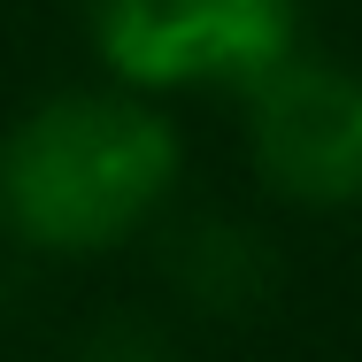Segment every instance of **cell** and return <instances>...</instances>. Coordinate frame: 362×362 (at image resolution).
Segmentation results:
<instances>
[{
  "instance_id": "1",
  "label": "cell",
  "mask_w": 362,
  "mask_h": 362,
  "mask_svg": "<svg viewBox=\"0 0 362 362\" xmlns=\"http://www.w3.org/2000/svg\"><path fill=\"white\" fill-rule=\"evenodd\" d=\"M177 139L139 100H47L0 146V216L39 247H108L170 193Z\"/></svg>"
},
{
  "instance_id": "2",
  "label": "cell",
  "mask_w": 362,
  "mask_h": 362,
  "mask_svg": "<svg viewBox=\"0 0 362 362\" xmlns=\"http://www.w3.org/2000/svg\"><path fill=\"white\" fill-rule=\"evenodd\" d=\"M93 31L139 85L255 77L293 47V0H93Z\"/></svg>"
},
{
  "instance_id": "3",
  "label": "cell",
  "mask_w": 362,
  "mask_h": 362,
  "mask_svg": "<svg viewBox=\"0 0 362 362\" xmlns=\"http://www.w3.org/2000/svg\"><path fill=\"white\" fill-rule=\"evenodd\" d=\"M247 124L255 162L286 185L293 201H362V77L332 62H293L247 77Z\"/></svg>"
},
{
  "instance_id": "4",
  "label": "cell",
  "mask_w": 362,
  "mask_h": 362,
  "mask_svg": "<svg viewBox=\"0 0 362 362\" xmlns=\"http://www.w3.org/2000/svg\"><path fill=\"white\" fill-rule=\"evenodd\" d=\"M170 270L177 286L209 308H247L255 293L270 286V247L239 223H193L177 247H170Z\"/></svg>"
},
{
  "instance_id": "5",
  "label": "cell",
  "mask_w": 362,
  "mask_h": 362,
  "mask_svg": "<svg viewBox=\"0 0 362 362\" xmlns=\"http://www.w3.org/2000/svg\"><path fill=\"white\" fill-rule=\"evenodd\" d=\"M77 362H162V347H154L146 332H100Z\"/></svg>"
}]
</instances>
